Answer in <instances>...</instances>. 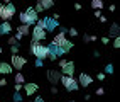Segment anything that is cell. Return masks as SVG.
<instances>
[{
    "label": "cell",
    "instance_id": "obj_1",
    "mask_svg": "<svg viewBox=\"0 0 120 102\" xmlns=\"http://www.w3.org/2000/svg\"><path fill=\"white\" fill-rule=\"evenodd\" d=\"M19 19H20V24H24V26H36V22L39 20V17H37V14L34 12V9H30V7H29V9L26 10V12H20L19 14Z\"/></svg>",
    "mask_w": 120,
    "mask_h": 102
},
{
    "label": "cell",
    "instance_id": "obj_2",
    "mask_svg": "<svg viewBox=\"0 0 120 102\" xmlns=\"http://www.w3.org/2000/svg\"><path fill=\"white\" fill-rule=\"evenodd\" d=\"M30 53L36 56V60H46L49 56V49H47V46L41 44V43H32L30 44Z\"/></svg>",
    "mask_w": 120,
    "mask_h": 102
},
{
    "label": "cell",
    "instance_id": "obj_3",
    "mask_svg": "<svg viewBox=\"0 0 120 102\" xmlns=\"http://www.w3.org/2000/svg\"><path fill=\"white\" fill-rule=\"evenodd\" d=\"M15 15V5L14 4H0V19L4 22H9Z\"/></svg>",
    "mask_w": 120,
    "mask_h": 102
},
{
    "label": "cell",
    "instance_id": "obj_4",
    "mask_svg": "<svg viewBox=\"0 0 120 102\" xmlns=\"http://www.w3.org/2000/svg\"><path fill=\"white\" fill-rule=\"evenodd\" d=\"M61 83L64 85V89L69 90V92L79 89V85H78V82H76V78H75V77H64V75H63V77H61Z\"/></svg>",
    "mask_w": 120,
    "mask_h": 102
},
{
    "label": "cell",
    "instance_id": "obj_5",
    "mask_svg": "<svg viewBox=\"0 0 120 102\" xmlns=\"http://www.w3.org/2000/svg\"><path fill=\"white\" fill-rule=\"evenodd\" d=\"M66 41H68V39H66V29H64V27H61V31L54 36V39H52V43H51V44H54L56 48H63V46L66 44Z\"/></svg>",
    "mask_w": 120,
    "mask_h": 102
},
{
    "label": "cell",
    "instance_id": "obj_6",
    "mask_svg": "<svg viewBox=\"0 0 120 102\" xmlns=\"http://www.w3.org/2000/svg\"><path fill=\"white\" fill-rule=\"evenodd\" d=\"M26 63H27V60L24 58V56L12 54V58H10V66H12V68H17V72H20V70L26 66Z\"/></svg>",
    "mask_w": 120,
    "mask_h": 102
},
{
    "label": "cell",
    "instance_id": "obj_7",
    "mask_svg": "<svg viewBox=\"0 0 120 102\" xmlns=\"http://www.w3.org/2000/svg\"><path fill=\"white\" fill-rule=\"evenodd\" d=\"M61 77H63V75H61L59 70H54V68L47 70V80L52 83V87H54V85L58 83V82H61Z\"/></svg>",
    "mask_w": 120,
    "mask_h": 102
},
{
    "label": "cell",
    "instance_id": "obj_8",
    "mask_svg": "<svg viewBox=\"0 0 120 102\" xmlns=\"http://www.w3.org/2000/svg\"><path fill=\"white\" fill-rule=\"evenodd\" d=\"M46 31L41 29V27H32V43H39V41H42V39H46Z\"/></svg>",
    "mask_w": 120,
    "mask_h": 102
},
{
    "label": "cell",
    "instance_id": "obj_9",
    "mask_svg": "<svg viewBox=\"0 0 120 102\" xmlns=\"http://www.w3.org/2000/svg\"><path fill=\"white\" fill-rule=\"evenodd\" d=\"M42 20H44V31L46 33H51V31H54L56 27H59L58 20H54L52 17H44Z\"/></svg>",
    "mask_w": 120,
    "mask_h": 102
},
{
    "label": "cell",
    "instance_id": "obj_10",
    "mask_svg": "<svg viewBox=\"0 0 120 102\" xmlns=\"http://www.w3.org/2000/svg\"><path fill=\"white\" fill-rule=\"evenodd\" d=\"M78 85H79V87H90V85H91V82H93V78L90 77V75H88V73H79V77H78Z\"/></svg>",
    "mask_w": 120,
    "mask_h": 102
},
{
    "label": "cell",
    "instance_id": "obj_11",
    "mask_svg": "<svg viewBox=\"0 0 120 102\" xmlns=\"http://www.w3.org/2000/svg\"><path fill=\"white\" fill-rule=\"evenodd\" d=\"M22 89H24V92H26V95H34V94L39 90V85L34 83V82H29L26 85H22Z\"/></svg>",
    "mask_w": 120,
    "mask_h": 102
},
{
    "label": "cell",
    "instance_id": "obj_12",
    "mask_svg": "<svg viewBox=\"0 0 120 102\" xmlns=\"http://www.w3.org/2000/svg\"><path fill=\"white\" fill-rule=\"evenodd\" d=\"M75 73V63L73 61H68V63L61 68V75H64V77H73Z\"/></svg>",
    "mask_w": 120,
    "mask_h": 102
},
{
    "label": "cell",
    "instance_id": "obj_13",
    "mask_svg": "<svg viewBox=\"0 0 120 102\" xmlns=\"http://www.w3.org/2000/svg\"><path fill=\"white\" fill-rule=\"evenodd\" d=\"M12 72H14V68L10 66V63H5V61L0 63V73H2V75H9Z\"/></svg>",
    "mask_w": 120,
    "mask_h": 102
},
{
    "label": "cell",
    "instance_id": "obj_14",
    "mask_svg": "<svg viewBox=\"0 0 120 102\" xmlns=\"http://www.w3.org/2000/svg\"><path fill=\"white\" fill-rule=\"evenodd\" d=\"M29 34H30V27H29V26H24V24H20V26L17 27V36L24 37V36H29Z\"/></svg>",
    "mask_w": 120,
    "mask_h": 102
},
{
    "label": "cell",
    "instance_id": "obj_15",
    "mask_svg": "<svg viewBox=\"0 0 120 102\" xmlns=\"http://www.w3.org/2000/svg\"><path fill=\"white\" fill-rule=\"evenodd\" d=\"M12 33V26H10V22H2L0 24V34H10Z\"/></svg>",
    "mask_w": 120,
    "mask_h": 102
},
{
    "label": "cell",
    "instance_id": "obj_16",
    "mask_svg": "<svg viewBox=\"0 0 120 102\" xmlns=\"http://www.w3.org/2000/svg\"><path fill=\"white\" fill-rule=\"evenodd\" d=\"M108 33H110V36H113V37H118V33H120V29H118V24H112L110 26V29H108Z\"/></svg>",
    "mask_w": 120,
    "mask_h": 102
},
{
    "label": "cell",
    "instance_id": "obj_17",
    "mask_svg": "<svg viewBox=\"0 0 120 102\" xmlns=\"http://www.w3.org/2000/svg\"><path fill=\"white\" fill-rule=\"evenodd\" d=\"M39 5H41L42 10H46V9H51V7L54 5V2H52V0H41V2H39Z\"/></svg>",
    "mask_w": 120,
    "mask_h": 102
},
{
    "label": "cell",
    "instance_id": "obj_18",
    "mask_svg": "<svg viewBox=\"0 0 120 102\" xmlns=\"http://www.w3.org/2000/svg\"><path fill=\"white\" fill-rule=\"evenodd\" d=\"M91 7H93L95 10H101V9H103V2H101V0H93V2H91Z\"/></svg>",
    "mask_w": 120,
    "mask_h": 102
},
{
    "label": "cell",
    "instance_id": "obj_19",
    "mask_svg": "<svg viewBox=\"0 0 120 102\" xmlns=\"http://www.w3.org/2000/svg\"><path fill=\"white\" fill-rule=\"evenodd\" d=\"M24 82H26V78H24V75H22L20 72H17V73H15V83H17V85H22Z\"/></svg>",
    "mask_w": 120,
    "mask_h": 102
},
{
    "label": "cell",
    "instance_id": "obj_20",
    "mask_svg": "<svg viewBox=\"0 0 120 102\" xmlns=\"http://www.w3.org/2000/svg\"><path fill=\"white\" fill-rule=\"evenodd\" d=\"M71 48H73V43H71V41H66V44L64 46H63V48H59L61 51H63V54H64V53H68Z\"/></svg>",
    "mask_w": 120,
    "mask_h": 102
},
{
    "label": "cell",
    "instance_id": "obj_21",
    "mask_svg": "<svg viewBox=\"0 0 120 102\" xmlns=\"http://www.w3.org/2000/svg\"><path fill=\"white\" fill-rule=\"evenodd\" d=\"M113 73V65H107L105 66V75H112Z\"/></svg>",
    "mask_w": 120,
    "mask_h": 102
},
{
    "label": "cell",
    "instance_id": "obj_22",
    "mask_svg": "<svg viewBox=\"0 0 120 102\" xmlns=\"http://www.w3.org/2000/svg\"><path fill=\"white\" fill-rule=\"evenodd\" d=\"M22 99H24V97L20 95V92H15V94H14V102H22Z\"/></svg>",
    "mask_w": 120,
    "mask_h": 102
},
{
    "label": "cell",
    "instance_id": "obj_23",
    "mask_svg": "<svg viewBox=\"0 0 120 102\" xmlns=\"http://www.w3.org/2000/svg\"><path fill=\"white\" fill-rule=\"evenodd\" d=\"M10 53H12V54H17V53H19V44L10 46Z\"/></svg>",
    "mask_w": 120,
    "mask_h": 102
},
{
    "label": "cell",
    "instance_id": "obj_24",
    "mask_svg": "<svg viewBox=\"0 0 120 102\" xmlns=\"http://www.w3.org/2000/svg\"><path fill=\"white\" fill-rule=\"evenodd\" d=\"M68 33L71 34V37H75V36H78V31H76L75 27H69V31H68Z\"/></svg>",
    "mask_w": 120,
    "mask_h": 102
},
{
    "label": "cell",
    "instance_id": "obj_25",
    "mask_svg": "<svg viewBox=\"0 0 120 102\" xmlns=\"http://www.w3.org/2000/svg\"><path fill=\"white\" fill-rule=\"evenodd\" d=\"M9 44H10V46H15V44H17V39H15L14 36H12V37H9Z\"/></svg>",
    "mask_w": 120,
    "mask_h": 102
},
{
    "label": "cell",
    "instance_id": "obj_26",
    "mask_svg": "<svg viewBox=\"0 0 120 102\" xmlns=\"http://www.w3.org/2000/svg\"><path fill=\"white\" fill-rule=\"evenodd\" d=\"M113 48H120V37H115L113 39Z\"/></svg>",
    "mask_w": 120,
    "mask_h": 102
},
{
    "label": "cell",
    "instance_id": "obj_27",
    "mask_svg": "<svg viewBox=\"0 0 120 102\" xmlns=\"http://www.w3.org/2000/svg\"><path fill=\"white\" fill-rule=\"evenodd\" d=\"M83 41H85V43H91V36H90V34H85V36H83Z\"/></svg>",
    "mask_w": 120,
    "mask_h": 102
},
{
    "label": "cell",
    "instance_id": "obj_28",
    "mask_svg": "<svg viewBox=\"0 0 120 102\" xmlns=\"http://www.w3.org/2000/svg\"><path fill=\"white\" fill-rule=\"evenodd\" d=\"M66 63H68V60H64V58H61V60H59V68H63V66H64Z\"/></svg>",
    "mask_w": 120,
    "mask_h": 102
},
{
    "label": "cell",
    "instance_id": "obj_29",
    "mask_svg": "<svg viewBox=\"0 0 120 102\" xmlns=\"http://www.w3.org/2000/svg\"><path fill=\"white\" fill-rule=\"evenodd\" d=\"M5 85H7V80H5V77H2L0 78V87H5Z\"/></svg>",
    "mask_w": 120,
    "mask_h": 102
},
{
    "label": "cell",
    "instance_id": "obj_30",
    "mask_svg": "<svg viewBox=\"0 0 120 102\" xmlns=\"http://www.w3.org/2000/svg\"><path fill=\"white\" fill-rule=\"evenodd\" d=\"M100 41H101V44H108V43H110V39H108V37L105 36V37H101Z\"/></svg>",
    "mask_w": 120,
    "mask_h": 102
},
{
    "label": "cell",
    "instance_id": "obj_31",
    "mask_svg": "<svg viewBox=\"0 0 120 102\" xmlns=\"http://www.w3.org/2000/svg\"><path fill=\"white\" fill-rule=\"evenodd\" d=\"M34 65H36L37 68H41V66H42L44 63H42V61H41V60H36V61H34Z\"/></svg>",
    "mask_w": 120,
    "mask_h": 102
},
{
    "label": "cell",
    "instance_id": "obj_32",
    "mask_svg": "<svg viewBox=\"0 0 120 102\" xmlns=\"http://www.w3.org/2000/svg\"><path fill=\"white\" fill-rule=\"evenodd\" d=\"M93 15H95L97 19H100V17H101V10H95V12H93Z\"/></svg>",
    "mask_w": 120,
    "mask_h": 102
},
{
    "label": "cell",
    "instance_id": "obj_33",
    "mask_svg": "<svg viewBox=\"0 0 120 102\" xmlns=\"http://www.w3.org/2000/svg\"><path fill=\"white\" fill-rule=\"evenodd\" d=\"M103 94H105V89H97V95H103Z\"/></svg>",
    "mask_w": 120,
    "mask_h": 102
},
{
    "label": "cell",
    "instance_id": "obj_34",
    "mask_svg": "<svg viewBox=\"0 0 120 102\" xmlns=\"http://www.w3.org/2000/svg\"><path fill=\"white\" fill-rule=\"evenodd\" d=\"M51 94L56 95V94H58V87H51Z\"/></svg>",
    "mask_w": 120,
    "mask_h": 102
},
{
    "label": "cell",
    "instance_id": "obj_35",
    "mask_svg": "<svg viewBox=\"0 0 120 102\" xmlns=\"http://www.w3.org/2000/svg\"><path fill=\"white\" fill-rule=\"evenodd\" d=\"M14 89H15V92H20V90H22V85H17V83H15Z\"/></svg>",
    "mask_w": 120,
    "mask_h": 102
},
{
    "label": "cell",
    "instance_id": "obj_36",
    "mask_svg": "<svg viewBox=\"0 0 120 102\" xmlns=\"http://www.w3.org/2000/svg\"><path fill=\"white\" fill-rule=\"evenodd\" d=\"M75 9L76 10H81V4H75Z\"/></svg>",
    "mask_w": 120,
    "mask_h": 102
},
{
    "label": "cell",
    "instance_id": "obj_37",
    "mask_svg": "<svg viewBox=\"0 0 120 102\" xmlns=\"http://www.w3.org/2000/svg\"><path fill=\"white\" fill-rule=\"evenodd\" d=\"M105 78V73H98V80H103Z\"/></svg>",
    "mask_w": 120,
    "mask_h": 102
},
{
    "label": "cell",
    "instance_id": "obj_38",
    "mask_svg": "<svg viewBox=\"0 0 120 102\" xmlns=\"http://www.w3.org/2000/svg\"><path fill=\"white\" fill-rule=\"evenodd\" d=\"M34 102H44V100H42V97H36V100H34Z\"/></svg>",
    "mask_w": 120,
    "mask_h": 102
},
{
    "label": "cell",
    "instance_id": "obj_39",
    "mask_svg": "<svg viewBox=\"0 0 120 102\" xmlns=\"http://www.w3.org/2000/svg\"><path fill=\"white\" fill-rule=\"evenodd\" d=\"M0 53H2V46H0Z\"/></svg>",
    "mask_w": 120,
    "mask_h": 102
},
{
    "label": "cell",
    "instance_id": "obj_40",
    "mask_svg": "<svg viewBox=\"0 0 120 102\" xmlns=\"http://www.w3.org/2000/svg\"><path fill=\"white\" fill-rule=\"evenodd\" d=\"M69 102H73V100H69Z\"/></svg>",
    "mask_w": 120,
    "mask_h": 102
},
{
    "label": "cell",
    "instance_id": "obj_41",
    "mask_svg": "<svg viewBox=\"0 0 120 102\" xmlns=\"http://www.w3.org/2000/svg\"><path fill=\"white\" fill-rule=\"evenodd\" d=\"M29 102H30V100H29Z\"/></svg>",
    "mask_w": 120,
    "mask_h": 102
}]
</instances>
